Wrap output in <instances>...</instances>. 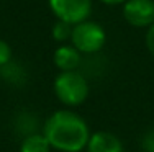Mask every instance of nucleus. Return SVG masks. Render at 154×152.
Here are the masks:
<instances>
[{
    "label": "nucleus",
    "instance_id": "obj_6",
    "mask_svg": "<svg viewBox=\"0 0 154 152\" xmlns=\"http://www.w3.org/2000/svg\"><path fill=\"white\" fill-rule=\"evenodd\" d=\"M84 152H125V146L116 134L110 131H95L90 134Z\"/></svg>",
    "mask_w": 154,
    "mask_h": 152
},
{
    "label": "nucleus",
    "instance_id": "obj_15",
    "mask_svg": "<svg viewBox=\"0 0 154 152\" xmlns=\"http://www.w3.org/2000/svg\"><path fill=\"white\" fill-rule=\"evenodd\" d=\"M100 2L105 5H125L126 0H100Z\"/></svg>",
    "mask_w": 154,
    "mask_h": 152
},
{
    "label": "nucleus",
    "instance_id": "obj_3",
    "mask_svg": "<svg viewBox=\"0 0 154 152\" xmlns=\"http://www.w3.org/2000/svg\"><path fill=\"white\" fill-rule=\"evenodd\" d=\"M71 43L82 56H94L103 49L107 43V33L97 21L85 20L72 26Z\"/></svg>",
    "mask_w": 154,
    "mask_h": 152
},
{
    "label": "nucleus",
    "instance_id": "obj_12",
    "mask_svg": "<svg viewBox=\"0 0 154 152\" xmlns=\"http://www.w3.org/2000/svg\"><path fill=\"white\" fill-rule=\"evenodd\" d=\"M139 146L143 152H154V126L144 131L139 137Z\"/></svg>",
    "mask_w": 154,
    "mask_h": 152
},
{
    "label": "nucleus",
    "instance_id": "obj_7",
    "mask_svg": "<svg viewBox=\"0 0 154 152\" xmlns=\"http://www.w3.org/2000/svg\"><path fill=\"white\" fill-rule=\"evenodd\" d=\"M53 62L59 69V72H69V70H79L84 59L82 54L69 43V44H61L56 48L53 54Z\"/></svg>",
    "mask_w": 154,
    "mask_h": 152
},
{
    "label": "nucleus",
    "instance_id": "obj_10",
    "mask_svg": "<svg viewBox=\"0 0 154 152\" xmlns=\"http://www.w3.org/2000/svg\"><path fill=\"white\" fill-rule=\"evenodd\" d=\"M49 142L43 133H36V134H30L23 139H20V146H18V152H51Z\"/></svg>",
    "mask_w": 154,
    "mask_h": 152
},
{
    "label": "nucleus",
    "instance_id": "obj_1",
    "mask_svg": "<svg viewBox=\"0 0 154 152\" xmlns=\"http://www.w3.org/2000/svg\"><path fill=\"white\" fill-rule=\"evenodd\" d=\"M41 133L51 149L57 152H84L92 134L87 119L69 108L51 113L43 121Z\"/></svg>",
    "mask_w": 154,
    "mask_h": 152
},
{
    "label": "nucleus",
    "instance_id": "obj_4",
    "mask_svg": "<svg viewBox=\"0 0 154 152\" xmlns=\"http://www.w3.org/2000/svg\"><path fill=\"white\" fill-rule=\"evenodd\" d=\"M48 5L57 20L72 26L89 20L92 12V0H48Z\"/></svg>",
    "mask_w": 154,
    "mask_h": 152
},
{
    "label": "nucleus",
    "instance_id": "obj_2",
    "mask_svg": "<svg viewBox=\"0 0 154 152\" xmlns=\"http://www.w3.org/2000/svg\"><path fill=\"white\" fill-rule=\"evenodd\" d=\"M53 90L57 101L64 105V108H77L85 103L90 95L89 79L80 70L59 72L53 82Z\"/></svg>",
    "mask_w": 154,
    "mask_h": 152
},
{
    "label": "nucleus",
    "instance_id": "obj_9",
    "mask_svg": "<svg viewBox=\"0 0 154 152\" xmlns=\"http://www.w3.org/2000/svg\"><path fill=\"white\" fill-rule=\"evenodd\" d=\"M0 77L12 87H23L28 80V72L20 62L12 59L8 64L0 67Z\"/></svg>",
    "mask_w": 154,
    "mask_h": 152
},
{
    "label": "nucleus",
    "instance_id": "obj_14",
    "mask_svg": "<svg viewBox=\"0 0 154 152\" xmlns=\"http://www.w3.org/2000/svg\"><path fill=\"white\" fill-rule=\"evenodd\" d=\"M146 46H148L149 52L154 56V23L148 28V31H146Z\"/></svg>",
    "mask_w": 154,
    "mask_h": 152
},
{
    "label": "nucleus",
    "instance_id": "obj_8",
    "mask_svg": "<svg viewBox=\"0 0 154 152\" xmlns=\"http://www.w3.org/2000/svg\"><path fill=\"white\" fill-rule=\"evenodd\" d=\"M43 123L39 121V118L35 113L28 110H23L13 118V129L18 136L23 139V137L30 136V134H36V133H41Z\"/></svg>",
    "mask_w": 154,
    "mask_h": 152
},
{
    "label": "nucleus",
    "instance_id": "obj_13",
    "mask_svg": "<svg viewBox=\"0 0 154 152\" xmlns=\"http://www.w3.org/2000/svg\"><path fill=\"white\" fill-rule=\"evenodd\" d=\"M13 59V54H12V46L8 44L7 41L0 39V67L8 64L10 61Z\"/></svg>",
    "mask_w": 154,
    "mask_h": 152
},
{
    "label": "nucleus",
    "instance_id": "obj_11",
    "mask_svg": "<svg viewBox=\"0 0 154 152\" xmlns=\"http://www.w3.org/2000/svg\"><path fill=\"white\" fill-rule=\"evenodd\" d=\"M71 33H72V25L64 23V21H59V20L54 23L53 30H51L54 41L61 43V44H66V41H71Z\"/></svg>",
    "mask_w": 154,
    "mask_h": 152
},
{
    "label": "nucleus",
    "instance_id": "obj_5",
    "mask_svg": "<svg viewBox=\"0 0 154 152\" xmlns=\"http://www.w3.org/2000/svg\"><path fill=\"white\" fill-rule=\"evenodd\" d=\"M123 16L134 28H149L154 23V0H126Z\"/></svg>",
    "mask_w": 154,
    "mask_h": 152
}]
</instances>
